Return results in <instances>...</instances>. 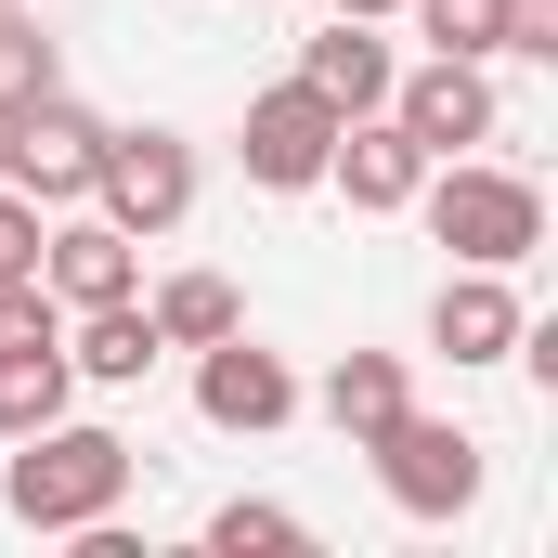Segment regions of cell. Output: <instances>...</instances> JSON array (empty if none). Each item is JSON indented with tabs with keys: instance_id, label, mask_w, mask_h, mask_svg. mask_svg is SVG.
I'll use <instances>...</instances> for the list:
<instances>
[{
	"instance_id": "1",
	"label": "cell",
	"mask_w": 558,
	"mask_h": 558,
	"mask_svg": "<svg viewBox=\"0 0 558 558\" xmlns=\"http://www.w3.org/2000/svg\"><path fill=\"white\" fill-rule=\"evenodd\" d=\"M131 441L118 428H78V416H52V428H26L13 441V468H0V507L26 520V533H92V520H118L131 507Z\"/></svg>"
},
{
	"instance_id": "2",
	"label": "cell",
	"mask_w": 558,
	"mask_h": 558,
	"mask_svg": "<svg viewBox=\"0 0 558 558\" xmlns=\"http://www.w3.org/2000/svg\"><path fill=\"white\" fill-rule=\"evenodd\" d=\"M416 208H428V234H441L454 260H481V274H520V260L546 247V195H533V169H494V156H428Z\"/></svg>"
},
{
	"instance_id": "3",
	"label": "cell",
	"mask_w": 558,
	"mask_h": 558,
	"mask_svg": "<svg viewBox=\"0 0 558 558\" xmlns=\"http://www.w3.org/2000/svg\"><path fill=\"white\" fill-rule=\"evenodd\" d=\"M92 156H105V118L52 78L26 105H0V182L39 195V208H92Z\"/></svg>"
},
{
	"instance_id": "4",
	"label": "cell",
	"mask_w": 558,
	"mask_h": 558,
	"mask_svg": "<svg viewBox=\"0 0 558 558\" xmlns=\"http://www.w3.org/2000/svg\"><path fill=\"white\" fill-rule=\"evenodd\" d=\"M364 454H377V494H390L403 520H468V507H481V441L454 416H416V403H403Z\"/></svg>"
},
{
	"instance_id": "5",
	"label": "cell",
	"mask_w": 558,
	"mask_h": 558,
	"mask_svg": "<svg viewBox=\"0 0 558 558\" xmlns=\"http://www.w3.org/2000/svg\"><path fill=\"white\" fill-rule=\"evenodd\" d=\"M92 208L118 221V234H182L195 221V143L182 131H105V156H92Z\"/></svg>"
},
{
	"instance_id": "6",
	"label": "cell",
	"mask_w": 558,
	"mask_h": 558,
	"mask_svg": "<svg viewBox=\"0 0 558 558\" xmlns=\"http://www.w3.org/2000/svg\"><path fill=\"white\" fill-rule=\"evenodd\" d=\"M338 131H351V118H338L312 78H274V92L247 105L234 156H247V182H260V195H312V182H325V156H338Z\"/></svg>"
},
{
	"instance_id": "7",
	"label": "cell",
	"mask_w": 558,
	"mask_h": 558,
	"mask_svg": "<svg viewBox=\"0 0 558 558\" xmlns=\"http://www.w3.org/2000/svg\"><path fill=\"white\" fill-rule=\"evenodd\" d=\"M390 118L416 156H481V143L507 131V105H494V78L468 65V52H428L416 78H390Z\"/></svg>"
},
{
	"instance_id": "8",
	"label": "cell",
	"mask_w": 558,
	"mask_h": 558,
	"mask_svg": "<svg viewBox=\"0 0 558 558\" xmlns=\"http://www.w3.org/2000/svg\"><path fill=\"white\" fill-rule=\"evenodd\" d=\"M195 416H208V428H234V441L286 428V416H299V377H286V351H260L247 325H234V338H208V351H195Z\"/></svg>"
},
{
	"instance_id": "9",
	"label": "cell",
	"mask_w": 558,
	"mask_h": 558,
	"mask_svg": "<svg viewBox=\"0 0 558 558\" xmlns=\"http://www.w3.org/2000/svg\"><path fill=\"white\" fill-rule=\"evenodd\" d=\"M520 325H533V312H520V286L481 274V260H454V274H441V299H428V351H441L454 377L507 364V351H520Z\"/></svg>"
},
{
	"instance_id": "10",
	"label": "cell",
	"mask_w": 558,
	"mask_h": 558,
	"mask_svg": "<svg viewBox=\"0 0 558 558\" xmlns=\"http://www.w3.org/2000/svg\"><path fill=\"white\" fill-rule=\"evenodd\" d=\"M39 286H52L65 312H105V299H143V234H118L105 208H92V221H52V234H39Z\"/></svg>"
},
{
	"instance_id": "11",
	"label": "cell",
	"mask_w": 558,
	"mask_h": 558,
	"mask_svg": "<svg viewBox=\"0 0 558 558\" xmlns=\"http://www.w3.org/2000/svg\"><path fill=\"white\" fill-rule=\"evenodd\" d=\"M325 182H338V195H351L364 221H390V208H416L428 156H416V143H403V118L377 105V118H351V131H338V156H325Z\"/></svg>"
},
{
	"instance_id": "12",
	"label": "cell",
	"mask_w": 558,
	"mask_h": 558,
	"mask_svg": "<svg viewBox=\"0 0 558 558\" xmlns=\"http://www.w3.org/2000/svg\"><path fill=\"white\" fill-rule=\"evenodd\" d=\"M299 78H312V92H325L338 118H377L403 65H390V39H377L364 13H325V39H299Z\"/></svg>"
},
{
	"instance_id": "13",
	"label": "cell",
	"mask_w": 558,
	"mask_h": 558,
	"mask_svg": "<svg viewBox=\"0 0 558 558\" xmlns=\"http://www.w3.org/2000/svg\"><path fill=\"white\" fill-rule=\"evenodd\" d=\"M156 351H169V338H156V312H143V299L65 312V364H78L92 390H143V377H156Z\"/></svg>"
},
{
	"instance_id": "14",
	"label": "cell",
	"mask_w": 558,
	"mask_h": 558,
	"mask_svg": "<svg viewBox=\"0 0 558 558\" xmlns=\"http://www.w3.org/2000/svg\"><path fill=\"white\" fill-rule=\"evenodd\" d=\"M312 403H325V428H338V441L364 454L377 428H390V416H403V403H416V377H403V351H338Z\"/></svg>"
},
{
	"instance_id": "15",
	"label": "cell",
	"mask_w": 558,
	"mask_h": 558,
	"mask_svg": "<svg viewBox=\"0 0 558 558\" xmlns=\"http://www.w3.org/2000/svg\"><path fill=\"white\" fill-rule=\"evenodd\" d=\"M143 312H156V338H169V351H208V338H234V325H247L234 274H169Z\"/></svg>"
},
{
	"instance_id": "16",
	"label": "cell",
	"mask_w": 558,
	"mask_h": 558,
	"mask_svg": "<svg viewBox=\"0 0 558 558\" xmlns=\"http://www.w3.org/2000/svg\"><path fill=\"white\" fill-rule=\"evenodd\" d=\"M65 390H78V364H65V338L52 351H0V441H26V428L65 416Z\"/></svg>"
},
{
	"instance_id": "17",
	"label": "cell",
	"mask_w": 558,
	"mask_h": 558,
	"mask_svg": "<svg viewBox=\"0 0 558 558\" xmlns=\"http://www.w3.org/2000/svg\"><path fill=\"white\" fill-rule=\"evenodd\" d=\"M208 546H221V558H299V546H312V520H299V507H260V494H234V507H208Z\"/></svg>"
},
{
	"instance_id": "18",
	"label": "cell",
	"mask_w": 558,
	"mask_h": 558,
	"mask_svg": "<svg viewBox=\"0 0 558 558\" xmlns=\"http://www.w3.org/2000/svg\"><path fill=\"white\" fill-rule=\"evenodd\" d=\"M403 13H416L428 52H468V65H494V52H507V0H403Z\"/></svg>"
},
{
	"instance_id": "19",
	"label": "cell",
	"mask_w": 558,
	"mask_h": 558,
	"mask_svg": "<svg viewBox=\"0 0 558 558\" xmlns=\"http://www.w3.org/2000/svg\"><path fill=\"white\" fill-rule=\"evenodd\" d=\"M26 92H52V39L26 0H0V105H26Z\"/></svg>"
},
{
	"instance_id": "20",
	"label": "cell",
	"mask_w": 558,
	"mask_h": 558,
	"mask_svg": "<svg viewBox=\"0 0 558 558\" xmlns=\"http://www.w3.org/2000/svg\"><path fill=\"white\" fill-rule=\"evenodd\" d=\"M39 234H52V208L0 182V286H13V274H39Z\"/></svg>"
},
{
	"instance_id": "21",
	"label": "cell",
	"mask_w": 558,
	"mask_h": 558,
	"mask_svg": "<svg viewBox=\"0 0 558 558\" xmlns=\"http://www.w3.org/2000/svg\"><path fill=\"white\" fill-rule=\"evenodd\" d=\"M507 52H533V65H558V0H507Z\"/></svg>"
},
{
	"instance_id": "22",
	"label": "cell",
	"mask_w": 558,
	"mask_h": 558,
	"mask_svg": "<svg viewBox=\"0 0 558 558\" xmlns=\"http://www.w3.org/2000/svg\"><path fill=\"white\" fill-rule=\"evenodd\" d=\"M325 13H364V26H390V13H403V0H325Z\"/></svg>"
}]
</instances>
